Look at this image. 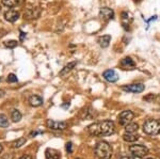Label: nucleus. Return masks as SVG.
Returning a JSON list of instances; mask_svg holds the SVG:
<instances>
[{"label":"nucleus","mask_w":160,"mask_h":159,"mask_svg":"<svg viewBox=\"0 0 160 159\" xmlns=\"http://www.w3.org/2000/svg\"><path fill=\"white\" fill-rule=\"evenodd\" d=\"M89 132L92 136L102 137V136H110L115 132V125L112 121H102L90 125L88 128Z\"/></svg>","instance_id":"nucleus-1"},{"label":"nucleus","mask_w":160,"mask_h":159,"mask_svg":"<svg viewBox=\"0 0 160 159\" xmlns=\"http://www.w3.org/2000/svg\"><path fill=\"white\" fill-rule=\"evenodd\" d=\"M95 155L97 159H110L112 156V147L106 141H99L95 147Z\"/></svg>","instance_id":"nucleus-2"},{"label":"nucleus","mask_w":160,"mask_h":159,"mask_svg":"<svg viewBox=\"0 0 160 159\" xmlns=\"http://www.w3.org/2000/svg\"><path fill=\"white\" fill-rule=\"evenodd\" d=\"M143 130L145 134L151 136L160 135V121L155 119L146 120L143 124Z\"/></svg>","instance_id":"nucleus-3"},{"label":"nucleus","mask_w":160,"mask_h":159,"mask_svg":"<svg viewBox=\"0 0 160 159\" xmlns=\"http://www.w3.org/2000/svg\"><path fill=\"white\" fill-rule=\"evenodd\" d=\"M130 153L137 158H142L148 154V148L142 144H133L129 147Z\"/></svg>","instance_id":"nucleus-4"},{"label":"nucleus","mask_w":160,"mask_h":159,"mask_svg":"<svg viewBox=\"0 0 160 159\" xmlns=\"http://www.w3.org/2000/svg\"><path fill=\"white\" fill-rule=\"evenodd\" d=\"M133 117H135V114H133L132 111H130V110H125V111L121 112L120 115H118V122H120V124L122 125V126H126V125L129 124V123L132 121Z\"/></svg>","instance_id":"nucleus-5"},{"label":"nucleus","mask_w":160,"mask_h":159,"mask_svg":"<svg viewBox=\"0 0 160 159\" xmlns=\"http://www.w3.org/2000/svg\"><path fill=\"white\" fill-rule=\"evenodd\" d=\"M46 125L51 130H64L68 127V123L66 122L55 121V120H47Z\"/></svg>","instance_id":"nucleus-6"},{"label":"nucleus","mask_w":160,"mask_h":159,"mask_svg":"<svg viewBox=\"0 0 160 159\" xmlns=\"http://www.w3.org/2000/svg\"><path fill=\"white\" fill-rule=\"evenodd\" d=\"M122 89L125 92H130V93H142L145 90V86L143 83H132L124 86Z\"/></svg>","instance_id":"nucleus-7"},{"label":"nucleus","mask_w":160,"mask_h":159,"mask_svg":"<svg viewBox=\"0 0 160 159\" xmlns=\"http://www.w3.org/2000/svg\"><path fill=\"white\" fill-rule=\"evenodd\" d=\"M41 15V9L40 7H31V9L26 10L24 13V17L27 19H35L38 18Z\"/></svg>","instance_id":"nucleus-8"},{"label":"nucleus","mask_w":160,"mask_h":159,"mask_svg":"<svg viewBox=\"0 0 160 159\" xmlns=\"http://www.w3.org/2000/svg\"><path fill=\"white\" fill-rule=\"evenodd\" d=\"M99 17L102 19H106V20H109V19H112L114 17V11L110 7H102L99 10V13H98Z\"/></svg>","instance_id":"nucleus-9"},{"label":"nucleus","mask_w":160,"mask_h":159,"mask_svg":"<svg viewBox=\"0 0 160 159\" xmlns=\"http://www.w3.org/2000/svg\"><path fill=\"white\" fill-rule=\"evenodd\" d=\"M19 16H20L19 12L17 11V10H14V9H10L9 11H7L6 13H4V18L10 22H15L17 19L19 18Z\"/></svg>","instance_id":"nucleus-10"},{"label":"nucleus","mask_w":160,"mask_h":159,"mask_svg":"<svg viewBox=\"0 0 160 159\" xmlns=\"http://www.w3.org/2000/svg\"><path fill=\"white\" fill-rule=\"evenodd\" d=\"M102 77L108 82H117L118 80V75L114 70H107L102 73Z\"/></svg>","instance_id":"nucleus-11"},{"label":"nucleus","mask_w":160,"mask_h":159,"mask_svg":"<svg viewBox=\"0 0 160 159\" xmlns=\"http://www.w3.org/2000/svg\"><path fill=\"white\" fill-rule=\"evenodd\" d=\"M120 64L124 70H133L136 67V62L130 57H125L124 59H122Z\"/></svg>","instance_id":"nucleus-12"},{"label":"nucleus","mask_w":160,"mask_h":159,"mask_svg":"<svg viewBox=\"0 0 160 159\" xmlns=\"http://www.w3.org/2000/svg\"><path fill=\"white\" fill-rule=\"evenodd\" d=\"M131 15L128 12H123L122 13V25L125 30H129V25L131 22Z\"/></svg>","instance_id":"nucleus-13"},{"label":"nucleus","mask_w":160,"mask_h":159,"mask_svg":"<svg viewBox=\"0 0 160 159\" xmlns=\"http://www.w3.org/2000/svg\"><path fill=\"white\" fill-rule=\"evenodd\" d=\"M46 155V159H60L61 155L60 153L57 150H53V148H47L45 152Z\"/></svg>","instance_id":"nucleus-14"},{"label":"nucleus","mask_w":160,"mask_h":159,"mask_svg":"<svg viewBox=\"0 0 160 159\" xmlns=\"http://www.w3.org/2000/svg\"><path fill=\"white\" fill-rule=\"evenodd\" d=\"M77 65V62L76 61H74V62H69L68 64H66L65 66H64L63 68L61 70V72L59 73V75H60L61 77H63V76H65V75H68V74L71 72L73 68L75 67V66Z\"/></svg>","instance_id":"nucleus-15"},{"label":"nucleus","mask_w":160,"mask_h":159,"mask_svg":"<svg viewBox=\"0 0 160 159\" xmlns=\"http://www.w3.org/2000/svg\"><path fill=\"white\" fill-rule=\"evenodd\" d=\"M22 2H24V0H1V3L3 4L4 7H18Z\"/></svg>","instance_id":"nucleus-16"},{"label":"nucleus","mask_w":160,"mask_h":159,"mask_svg":"<svg viewBox=\"0 0 160 159\" xmlns=\"http://www.w3.org/2000/svg\"><path fill=\"white\" fill-rule=\"evenodd\" d=\"M110 42H111V35L109 34L102 35V37H100L98 38V44L100 47H102V48H107L108 46H109Z\"/></svg>","instance_id":"nucleus-17"},{"label":"nucleus","mask_w":160,"mask_h":159,"mask_svg":"<svg viewBox=\"0 0 160 159\" xmlns=\"http://www.w3.org/2000/svg\"><path fill=\"white\" fill-rule=\"evenodd\" d=\"M29 104L32 107H40L43 104V98L38 95H32L29 98Z\"/></svg>","instance_id":"nucleus-18"},{"label":"nucleus","mask_w":160,"mask_h":159,"mask_svg":"<svg viewBox=\"0 0 160 159\" xmlns=\"http://www.w3.org/2000/svg\"><path fill=\"white\" fill-rule=\"evenodd\" d=\"M138 129H139V125L137 123L130 122L129 124H127L125 126V132H128V134H137Z\"/></svg>","instance_id":"nucleus-19"},{"label":"nucleus","mask_w":160,"mask_h":159,"mask_svg":"<svg viewBox=\"0 0 160 159\" xmlns=\"http://www.w3.org/2000/svg\"><path fill=\"white\" fill-rule=\"evenodd\" d=\"M123 139L126 142H135V141L139 139V136L137 134H128V132H125L123 135Z\"/></svg>","instance_id":"nucleus-20"},{"label":"nucleus","mask_w":160,"mask_h":159,"mask_svg":"<svg viewBox=\"0 0 160 159\" xmlns=\"http://www.w3.org/2000/svg\"><path fill=\"white\" fill-rule=\"evenodd\" d=\"M26 141H27V140H26V138H25V137H20V138H18L17 140L13 141L12 144H11V147H12L13 148H19L20 147H22V145L25 144Z\"/></svg>","instance_id":"nucleus-21"},{"label":"nucleus","mask_w":160,"mask_h":159,"mask_svg":"<svg viewBox=\"0 0 160 159\" xmlns=\"http://www.w3.org/2000/svg\"><path fill=\"white\" fill-rule=\"evenodd\" d=\"M22 113H20V111L19 110H17V109H14L12 111V113H11V119H12V121L13 122H19L20 120H22Z\"/></svg>","instance_id":"nucleus-22"},{"label":"nucleus","mask_w":160,"mask_h":159,"mask_svg":"<svg viewBox=\"0 0 160 159\" xmlns=\"http://www.w3.org/2000/svg\"><path fill=\"white\" fill-rule=\"evenodd\" d=\"M10 125L9 119L6 114H0V127H8Z\"/></svg>","instance_id":"nucleus-23"},{"label":"nucleus","mask_w":160,"mask_h":159,"mask_svg":"<svg viewBox=\"0 0 160 159\" xmlns=\"http://www.w3.org/2000/svg\"><path fill=\"white\" fill-rule=\"evenodd\" d=\"M4 45H6V47L8 48H15L17 46V41H14V40L7 41V42L4 43Z\"/></svg>","instance_id":"nucleus-24"},{"label":"nucleus","mask_w":160,"mask_h":159,"mask_svg":"<svg viewBox=\"0 0 160 159\" xmlns=\"http://www.w3.org/2000/svg\"><path fill=\"white\" fill-rule=\"evenodd\" d=\"M7 80H8V82L14 83V82H17V81H18V79H17L16 75H14V74H9V75H8Z\"/></svg>","instance_id":"nucleus-25"},{"label":"nucleus","mask_w":160,"mask_h":159,"mask_svg":"<svg viewBox=\"0 0 160 159\" xmlns=\"http://www.w3.org/2000/svg\"><path fill=\"white\" fill-rule=\"evenodd\" d=\"M66 151H68L69 154L73 152V143H72V142L66 143Z\"/></svg>","instance_id":"nucleus-26"},{"label":"nucleus","mask_w":160,"mask_h":159,"mask_svg":"<svg viewBox=\"0 0 160 159\" xmlns=\"http://www.w3.org/2000/svg\"><path fill=\"white\" fill-rule=\"evenodd\" d=\"M44 134V132H42V130H35V132H32L30 134V137H35V136H38V135H42Z\"/></svg>","instance_id":"nucleus-27"},{"label":"nucleus","mask_w":160,"mask_h":159,"mask_svg":"<svg viewBox=\"0 0 160 159\" xmlns=\"http://www.w3.org/2000/svg\"><path fill=\"white\" fill-rule=\"evenodd\" d=\"M25 37H26V33L25 32H22V31H20V41H24V38H25Z\"/></svg>","instance_id":"nucleus-28"},{"label":"nucleus","mask_w":160,"mask_h":159,"mask_svg":"<svg viewBox=\"0 0 160 159\" xmlns=\"http://www.w3.org/2000/svg\"><path fill=\"white\" fill-rule=\"evenodd\" d=\"M19 159H32V157H31L30 155H25V156H22V157H20Z\"/></svg>","instance_id":"nucleus-29"},{"label":"nucleus","mask_w":160,"mask_h":159,"mask_svg":"<svg viewBox=\"0 0 160 159\" xmlns=\"http://www.w3.org/2000/svg\"><path fill=\"white\" fill-rule=\"evenodd\" d=\"M2 159H12V155H8V154H7V155L6 156H4V157L3 158H2Z\"/></svg>","instance_id":"nucleus-30"},{"label":"nucleus","mask_w":160,"mask_h":159,"mask_svg":"<svg viewBox=\"0 0 160 159\" xmlns=\"http://www.w3.org/2000/svg\"><path fill=\"white\" fill-rule=\"evenodd\" d=\"M4 95V91L3 90H0V97H2Z\"/></svg>","instance_id":"nucleus-31"},{"label":"nucleus","mask_w":160,"mask_h":159,"mask_svg":"<svg viewBox=\"0 0 160 159\" xmlns=\"http://www.w3.org/2000/svg\"><path fill=\"white\" fill-rule=\"evenodd\" d=\"M2 150H3V147H2V145H1V144H0V154H1V153H2Z\"/></svg>","instance_id":"nucleus-32"},{"label":"nucleus","mask_w":160,"mask_h":159,"mask_svg":"<svg viewBox=\"0 0 160 159\" xmlns=\"http://www.w3.org/2000/svg\"><path fill=\"white\" fill-rule=\"evenodd\" d=\"M121 159H131V158H129V157H122Z\"/></svg>","instance_id":"nucleus-33"},{"label":"nucleus","mask_w":160,"mask_h":159,"mask_svg":"<svg viewBox=\"0 0 160 159\" xmlns=\"http://www.w3.org/2000/svg\"><path fill=\"white\" fill-rule=\"evenodd\" d=\"M1 81H2V78H1V77H0V82H1Z\"/></svg>","instance_id":"nucleus-34"},{"label":"nucleus","mask_w":160,"mask_h":159,"mask_svg":"<svg viewBox=\"0 0 160 159\" xmlns=\"http://www.w3.org/2000/svg\"><path fill=\"white\" fill-rule=\"evenodd\" d=\"M136 1H141V0H136Z\"/></svg>","instance_id":"nucleus-35"},{"label":"nucleus","mask_w":160,"mask_h":159,"mask_svg":"<svg viewBox=\"0 0 160 159\" xmlns=\"http://www.w3.org/2000/svg\"><path fill=\"white\" fill-rule=\"evenodd\" d=\"M148 159H154V158H148Z\"/></svg>","instance_id":"nucleus-36"}]
</instances>
